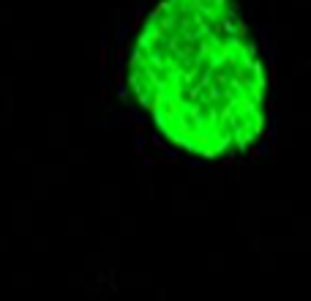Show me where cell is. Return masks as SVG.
Returning a JSON list of instances; mask_svg holds the SVG:
<instances>
[{"label": "cell", "instance_id": "cell-1", "mask_svg": "<svg viewBox=\"0 0 311 301\" xmlns=\"http://www.w3.org/2000/svg\"><path fill=\"white\" fill-rule=\"evenodd\" d=\"M131 28H134V30H139V28H142V11H139V8L134 11V22H131Z\"/></svg>", "mask_w": 311, "mask_h": 301}, {"label": "cell", "instance_id": "cell-2", "mask_svg": "<svg viewBox=\"0 0 311 301\" xmlns=\"http://www.w3.org/2000/svg\"><path fill=\"white\" fill-rule=\"evenodd\" d=\"M112 82H115V85H123V71H120V69L112 71Z\"/></svg>", "mask_w": 311, "mask_h": 301}, {"label": "cell", "instance_id": "cell-3", "mask_svg": "<svg viewBox=\"0 0 311 301\" xmlns=\"http://www.w3.org/2000/svg\"><path fill=\"white\" fill-rule=\"evenodd\" d=\"M134 132H137V137H142L145 134V123H134Z\"/></svg>", "mask_w": 311, "mask_h": 301}, {"label": "cell", "instance_id": "cell-4", "mask_svg": "<svg viewBox=\"0 0 311 301\" xmlns=\"http://www.w3.org/2000/svg\"><path fill=\"white\" fill-rule=\"evenodd\" d=\"M270 82H273V85L278 82V71H276V69H270Z\"/></svg>", "mask_w": 311, "mask_h": 301}, {"label": "cell", "instance_id": "cell-5", "mask_svg": "<svg viewBox=\"0 0 311 301\" xmlns=\"http://www.w3.org/2000/svg\"><path fill=\"white\" fill-rule=\"evenodd\" d=\"M235 156L238 154H227V156H224V164H232V161H235Z\"/></svg>", "mask_w": 311, "mask_h": 301}]
</instances>
